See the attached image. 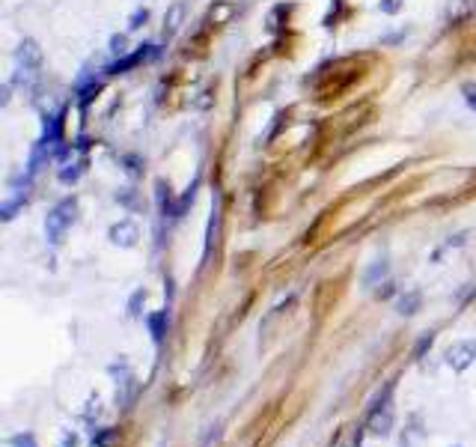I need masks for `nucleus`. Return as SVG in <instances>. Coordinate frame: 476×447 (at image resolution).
I'll return each instance as SVG.
<instances>
[{
    "label": "nucleus",
    "instance_id": "obj_4",
    "mask_svg": "<svg viewBox=\"0 0 476 447\" xmlns=\"http://www.w3.org/2000/svg\"><path fill=\"white\" fill-rule=\"evenodd\" d=\"M390 394H393V382L384 388V394L378 396V400L372 403L369 408V432H375V436H387L393 427V406H390Z\"/></svg>",
    "mask_w": 476,
    "mask_h": 447
},
{
    "label": "nucleus",
    "instance_id": "obj_20",
    "mask_svg": "<svg viewBox=\"0 0 476 447\" xmlns=\"http://www.w3.org/2000/svg\"><path fill=\"white\" fill-rule=\"evenodd\" d=\"M432 340H435V334H432V331L425 334V337H420L417 349H414V358H423V352H425V349H429V346H432Z\"/></svg>",
    "mask_w": 476,
    "mask_h": 447
},
{
    "label": "nucleus",
    "instance_id": "obj_18",
    "mask_svg": "<svg viewBox=\"0 0 476 447\" xmlns=\"http://www.w3.org/2000/svg\"><path fill=\"white\" fill-rule=\"evenodd\" d=\"M378 9L384 12V15H396V12L402 9V0H381Z\"/></svg>",
    "mask_w": 476,
    "mask_h": 447
},
{
    "label": "nucleus",
    "instance_id": "obj_1",
    "mask_svg": "<svg viewBox=\"0 0 476 447\" xmlns=\"http://www.w3.org/2000/svg\"><path fill=\"white\" fill-rule=\"evenodd\" d=\"M60 141H62V117H60V114L45 117V129H42V134H39V141L33 143L30 161H27V167H24V173H27L30 179H36V173H39V170L48 164V161L54 158Z\"/></svg>",
    "mask_w": 476,
    "mask_h": 447
},
{
    "label": "nucleus",
    "instance_id": "obj_5",
    "mask_svg": "<svg viewBox=\"0 0 476 447\" xmlns=\"http://www.w3.org/2000/svg\"><path fill=\"white\" fill-rule=\"evenodd\" d=\"M444 361H447L449 370L465 372L468 367L476 364V340H456L453 346H447Z\"/></svg>",
    "mask_w": 476,
    "mask_h": 447
},
{
    "label": "nucleus",
    "instance_id": "obj_3",
    "mask_svg": "<svg viewBox=\"0 0 476 447\" xmlns=\"http://www.w3.org/2000/svg\"><path fill=\"white\" fill-rule=\"evenodd\" d=\"M74 218H78V200H74V197H66V200L54 203L51 212L45 215V239L51 245H60L66 230L74 224Z\"/></svg>",
    "mask_w": 476,
    "mask_h": 447
},
{
    "label": "nucleus",
    "instance_id": "obj_22",
    "mask_svg": "<svg viewBox=\"0 0 476 447\" xmlns=\"http://www.w3.org/2000/svg\"><path fill=\"white\" fill-rule=\"evenodd\" d=\"M110 45H114V54H125V51H128V48H125V36H114Z\"/></svg>",
    "mask_w": 476,
    "mask_h": 447
},
{
    "label": "nucleus",
    "instance_id": "obj_21",
    "mask_svg": "<svg viewBox=\"0 0 476 447\" xmlns=\"http://www.w3.org/2000/svg\"><path fill=\"white\" fill-rule=\"evenodd\" d=\"M146 18H149V9H137L134 15H131V24H128V27L137 30V27H140V21H146Z\"/></svg>",
    "mask_w": 476,
    "mask_h": 447
},
{
    "label": "nucleus",
    "instance_id": "obj_23",
    "mask_svg": "<svg viewBox=\"0 0 476 447\" xmlns=\"http://www.w3.org/2000/svg\"><path fill=\"white\" fill-rule=\"evenodd\" d=\"M396 290H393V280H384V290H378V292H375V295H378V298H390Z\"/></svg>",
    "mask_w": 476,
    "mask_h": 447
},
{
    "label": "nucleus",
    "instance_id": "obj_8",
    "mask_svg": "<svg viewBox=\"0 0 476 447\" xmlns=\"http://www.w3.org/2000/svg\"><path fill=\"white\" fill-rule=\"evenodd\" d=\"M134 391H137V382H134V372L128 370V364L122 361V376L117 379V406H128L134 400Z\"/></svg>",
    "mask_w": 476,
    "mask_h": 447
},
{
    "label": "nucleus",
    "instance_id": "obj_12",
    "mask_svg": "<svg viewBox=\"0 0 476 447\" xmlns=\"http://www.w3.org/2000/svg\"><path fill=\"white\" fill-rule=\"evenodd\" d=\"M146 322H149V331H152V340L155 343L164 340V334H167V310H161V313H149Z\"/></svg>",
    "mask_w": 476,
    "mask_h": 447
},
{
    "label": "nucleus",
    "instance_id": "obj_17",
    "mask_svg": "<svg viewBox=\"0 0 476 447\" xmlns=\"http://www.w3.org/2000/svg\"><path fill=\"white\" fill-rule=\"evenodd\" d=\"M461 96H465L468 108L476 110V84H465V86H461Z\"/></svg>",
    "mask_w": 476,
    "mask_h": 447
},
{
    "label": "nucleus",
    "instance_id": "obj_11",
    "mask_svg": "<svg viewBox=\"0 0 476 447\" xmlns=\"http://www.w3.org/2000/svg\"><path fill=\"white\" fill-rule=\"evenodd\" d=\"M387 271H390V263L381 257V259H375V263L363 271V290H375L378 283L387 278Z\"/></svg>",
    "mask_w": 476,
    "mask_h": 447
},
{
    "label": "nucleus",
    "instance_id": "obj_10",
    "mask_svg": "<svg viewBox=\"0 0 476 447\" xmlns=\"http://www.w3.org/2000/svg\"><path fill=\"white\" fill-rule=\"evenodd\" d=\"M420 307H423V292L420 290H408L396 298V313L399 316H414Z\"/></svg>",
    "mask_w": 476,
    "mask_h": 447
},
{
    "label": "nucleus",
    "instance_id": "obj_6",
    "mask_svg": "<svg viewBox=\"0 0 476 447\" xmlns=\"http://www.w3.org/2000/svg\"><path fill=\"white\" fill-rule=\"evenodd\" d=\"M107 239H110V245H117V247H134L137 239H140V230H137L134 221L122 218L107 230Z\"/></svg>",
    "mask_w": 476,
    "mask_h": 447
},
{
    "label": "nucleus",
    "instance_id": "obj_15",
    "mask_svg": "<svg viewBox=\"0 0 476 447\" xmlns=\"http://www.w3.org/2000/svg\"><path fill=\"white\" fill-rule=\"evenodd\" d=\"M117 439V432L110 429V427H105V429H98L95 436H93V447H110V441Z\"/></svg>",
    "mask_w": 476,
    "mask_h": 447
},
{
    "label": "nucleus",
    "instance_id": "obj_2",
    "mask_svg": "<svg viewBox=\"0 0 476 447\" xmlns=\"http://www.w3.org/2000/svg\"><path fill=\"white\" fill-rule=\"evenodd\" d=\"M39 69H42V51L33 39H24L15 51V72H12V86H18L21 93H33L39 84Z\"/></svg>",
    "mask_w": 476,
    "mask_h": 447
},
{
    "label": "nucleus",
    "instance_id": "obj_13",
    "mask_svg": "<svg viewBox=\"0 0 476 447\" xmlns=\"http://www.w3.org/2000/svg\"><path fill=\"white\" fill-rule=\"evenodd\" d=\"M98 415H102V400H98V396H90L86 406H84V420L86 424H95Z\"/></svg>",
    "mask_w": 476,
    "mask_h": 447
},
{
    "label": "nucleus",
    "instance_id": "obj_9",
    "mask_svg": "<svg viewBox=\"0 0 476 447\" xmlns=\"http://www.w3.org/2000/svg\"><path fill=\"white\" fill-rule=\"evenodd\" d=\"M84 170H86V161L84 158H66L62 161V167L57 170V179L62 185H74L81 176H84Z\"/></svg>",
    "mask_w": 476,
    "mask_h": 447
},
{
    "label": "nucleus",
    "instance_id": "obj_16",
    "mask_svg": "<svg viewBox=\"0 0 476 447\" xmlns=\"http://www.w3.org/2000/svg\"><path fill=\"white\" fill-rule=\"evenodd\" d=\"M12 447H36V439L30 436V432H18V436H12L9 439Z\"/></svg>",
    "mask_w": 476,
    "mask_h": 447
},
{
    "label": "nucleus",
    "instance_id": "obj_19",
    "mask_svg": "<svg viewBox=\"0 0 476 447\" xmlns=\"http://www.w3.org/2000/svg\"><path fill=\"white\" fill-rule=\"evenodd\" d=\"M81 444V439H78V432H72V429H66L60 436V447H78Z\"/></svg>",
    "mask_w": 476,
    "mask_h": 447
},
{
    "label": "nucleus",
    "instance_id": "obj_14",
    "mask_svg": "<svg viewBox=\"0 0 476 447\" xmlns=\"http://www.w3.org/2000/svg\"><path fill=\"white\" fill-rule=\"evenodd\" d=\"M146 304V290H137L134 295H131V302H128V316H140V307Z\"/></svg>",
    "mask_w": 476,
    "mask_h": 447
},
{
    "label": "nucleus",
    "instance_id": "obj_7",
    "mask_svg": "<svg viewBox=\"0 0 476 447\" xmlns=\"http://www.w3.org/2000/svg\"><path fill=\"white\" fill-rule=\"evenodd\" d=\"M158 54V45H140L134 54H128V57H122V60H114L105 72L107 74H122V72H128V69H134L137 63H143V60H149V57H155Z\"/></svg>",
    "mask_w": 476,
    "mask_h": 447
}]
</instances>
